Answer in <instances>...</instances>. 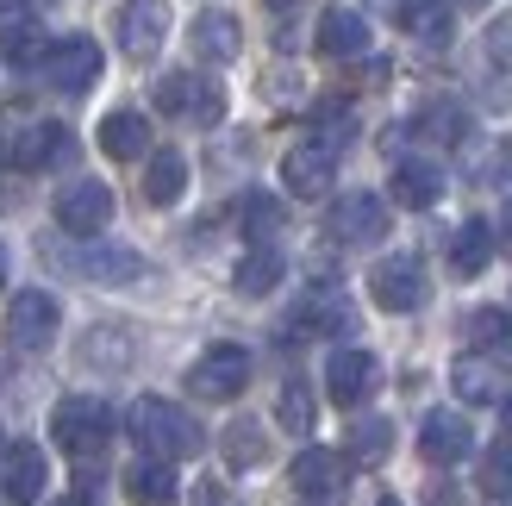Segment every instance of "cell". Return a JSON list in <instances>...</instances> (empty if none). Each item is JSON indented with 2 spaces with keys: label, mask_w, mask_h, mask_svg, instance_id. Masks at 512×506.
<instances>
[{
  "label": "cell",
  "mask_w": 512,
  "mask_h": 506,
  "mask_svg": "<svg viewBox=\"0 0 512 506\" xmlns=\"http://www.w3.org/2000/svg\"><path fill=\"white\" fill-rule=\"evenodd\" d=\"M125 425H132V438L150 450V457H163V463H188V457L207 450V432L194 425V413H182L163 394H138L132 413H125Z\"/></svg>",
  "instance_id": "6da1fadb"
},
{
  "label": "cell",
  "mask_w": 512,
  "mask_h": 506,
  "mask_svg": "<svg viewBox=\"0 0 512 506\" xmlns=\"http://www.w3.org/2000/svg\"><path fill=\"white\" fill-rule=\"evenodd\" d=\"M44 263L82 275L94 288H132V282H150V275H157L138 250H119V244H44Z\"/></svg>",
  "instance_id": "7a4b0ae2"
},
{
  "label": "cell",
  "mask_w": 512,
  "mask_h": 506,
  "mask_svg": "<svg viewBox=\"0 0 512 506\" xmlns=\"http://www.w3.org/2000/svg\"><path fill=\"white\" fill-rule=\"evenodd\" d=\"M50 432H57V444L75 463H100L107 444H113V407L94 400V394H69V400H57V413H50Z\"/></svg>",
  "instance_id": "3957f363"
},
{
  "label": "cell",
  "mask_w": 512,
  "mask_h": 506,
  "mask_svg": "<svg viewBox=\"0 0 512 506\" xmlns=\"http://www.w3.org/2000/svg\"><path fill=\"white\" fill-rule=\"evenodd\" d=\"M63 332V307H57V294H44V288H25L7 300V344L25 350V357H44L50 344H57Z\"/></svg>",
  "instance_id": "277c9868"
},
{
  "label": "cell",
  "mask_w": 512,
  "mask_h": 506,
  "mask_svg": "<svg viewBox=\"0 0 512 506\" xmlns=\"http://www.w3.org/2000/svg\"><path fill=\"white\" fill-rule=\"evenodd\" d=\"M150 100H157V113L169 119H188V125H219L225 119V88L207 82V75H163L157 88H150Z\"/></svg>",
  "instance_id": "5b68a950"
},
{
  "label": "cell",
  "mask_w": 512,
  "mask_h": 506,
  "mask_svg": "<svg viewBox=\"0 0 512 506\" xmlns=\"http://www.w3.org/2000/svg\"><path fill=\"white\" fill-rule=\"evenodd\" d=\"M38 82H50L57 94H88L94 82H100V44L94 38H57L38 57Z\"/></svg>",
  "instance_id": "8992f818"
},
{
  "label": "cell",
  "mask_w": 512,
  "mask_h": 506,
  "mask_svg": "<svg viewBox=\"0 0 512 506\" xmlns=\"http://www.w3.org/2000/svg\"><path fill=\"white\" fill-rule=\"evenodd\" d=\"M50 213H57V225H63L69 238H94V232H107V219H113V188H107V182H88V175H75V182L57 188Z\"/></svg>",
  "instance_id": "52a82bcc"
},
{
  "label": "cell",
  "mask_w": 512,
  "mask_h": 506,
  "mask_svg": "<svg viewBox=\"0 0 512 506\" xmlns=\"http://www.w3.org/2000/svg\"><path fill=\"white\" fill-rule=\"evenodd\" d=\"M188 388H194V400H238L250 388V350H238V344L200 350L188 369Z\"/></svg>",
  "instance_id": "ba28073f"
},
{
  "label": "cell",
  "mask_w": 512,
  "mask_h": 506,
  "mask_svg": "<svg viewBox=\"0 0 512 506\" xmlns=\"http://www.w3.org/2000/svg\"><path fill=\"white\" fill-rule=\"evenodd\" d=\"M288 332L294 338H344V332H356V307L344 300V288H306L300 300H294V313H288Z\"/></svg>",
  "instance_id": "9c48e42d"
},
{
  "label": "cell",
  "mask_w": 512,
  "mask_h": 506,
  "mask_svg": "<svg viewBox=\"0 0 512 506\" xmlns=\"http://www.w3.org/2000/svg\"><path fill=\"white\" fill-rule=\"evenodd\" d=\"M113 38L125 50V63H150L169 38V0H125L113 19Z\"/></svg>",
  "instance_id": "30bf717a"
},
{
  "label": "cell",
  "mask_w": 512,
  "mask_h": 506,
  "mask_svg": "<svg viewBox=\"0 0 512 506\" xmlns=\"http://www.w3.org/2000/svg\"><path fill=\"white\" fill-rule=\"evenodd\" d=\"M281 182H288L294 200H325V188L338 182V144L325 138H306L281 157Z\"/></svg>",
  "instance_id": "8fae6325"
},
{
  "label": "cell",
  "mask_w": 512,
  "mask_h": 506,
  "mask_svg": "<svg viewBox=\"0 0 512 506\" xmlns=\"http://www.w3.org/2000/svg\"><path fill=\"white\" fill-rule=\"evenodd\" d=\"M344 488H350V457H338V450H300L294 457V494L306 506H344Z\"/></svg>",
  "instance_id": "7c38bea8"
},
{
  "label": "cell",
  "mask_w": 512,
  "mask_h": 506,
  "mask_svg": "<svg viewBox=\"0 0 512 506\" xmlns=\"http://www.w3.org/2000/svg\"><path fill=\"white\" fill-rule=\"evenodd\" d=\"M369 294L381 313H419L425 307V269L413 257H381L369 269Z\"/></svg>",
  "instance_id": "4fadbf2b"
},
{
  "label": "cell",
  "mask_w": 512,
  "mask_h": 506,
  "mask_svg": "<svg viewBox=\"0 0 512 506\" xmlns=\"http://www.w3.org/2000/svg\"><path fill=\"white\" fill-rule=\"evenodd\" d=\"M325 232L338 238V244H375V238H388V200H375V194H344L338 207L325 213Z\"/></svg>",
  "instance_id": "5bb4252c"
},
{
  "label": "cell",
  "mask_w": 512,
  "mask_h": 506,
  "mask_svg": "<svg viewBox=\"0 0 512 506\" xmlns=\"http://www.w3.org/2000/svg\"><path fill=\"white\" fill-rule=\"evenodd\" d=\"M381 388V363L369 350H331L325 363V394L338 400V407H363V400Z\"/></svg>",
  "instance_id": "9a60e30c"
},
{
  "label": "cell",
  "mask_w": 512,
  "mask_h": 506,
  "mask_svg": "<svg viewBox=\"0 0 512 506\" xmlns=\"http://www.w3.org/2000/svg\"><path fill=\"white\" fill-rule=\"evenodd\" d=\"M419 457L425 463H438V469H450V463H463V457H475V425L463 419V413H425V425H419Z\"/></svg>",
  "instance_id": "2e32d148"
},
{
  "label": "cell",
  "mask_w": 512,
  "mask_h": 506,
  "mask_svg": "<svg viewBox=\"0 0 512 506\" xmlns=\"http://www.w3.org/2000/svg\"><path fill=\"white\" fill-rule=\"evenodd\" d=\"M75 150V132L69 125H57V119H32L25 132H13V169H50V163H63Z\"/></svg>",
  "instance_id": "e0dca14e"
},
{
  "label": "cell",
  "mask_w": 512,
  "mask_h": 506,
  "mask_svg": "<svg viewBox=\"0 0 512 506\" xmlns=\"http://www.w3.org/2000/svg\"><path fill=\"white\" fill-rule=\"evenodd\" d=\"M44 475H50V463H44L38 444H7V463H0V500H7V506H38Z\"/></svg>",
  "instance_id": "ac0fdd59"
},
{
  "label": "cell",
  "mask_w": 512,
  "mask_h": 506,
  "mask_svg": "<svg viewBox=\"0 0 512 506\" xmlns=\"http://www.w3.org/2000/svg\"><path fill=\"white\" fill-rule=\"evenodd\" d=\"M313 44H319V57H331V63H338V57H363V50H369V19L350 13V7H325Z\"/></svg>",
  "instance_id": "d6986e66"
},
{
  "label": "cell",
  "mask_w": 512,
  "mask_h": 506,
  "mask_svg": "<svg viewBox=\"0 0 512 506\" xmlns=\"http://www.w3.org/2000/svg\"><path fill=\"white\" fill-rule=\"evenodd\" d=\"M188 50H194L200 63H232L238 50H244V25L232 13H200L194 32H188Z\"/></svg>",
  "instance_id": "ffe728a7"
},
{
  "label": "cell",
  "mask_w": 512,
  "mask_h": 506,
  "mask_svg": "<svg viewBox=\"0 0 512 506\" xmlns=\"http://www.w3.org/2000/svg\"><path fill=\"white\" fill-rule=\"evenodd\" d=\"M100 150H107L113 163H138L150 150V119L132 113V107H113L107 119H100Z\"/></svg>",
  "instance_id": "44dd1931"
},
{
  "label": "cell",
  "mask_w": 512,
  "mask_h": 506,
  "mask_svg": "<svg viewBox=\"0 0 512 506\" xmlns=\"http://www.w3.org/2000/svg\"><path fill=\"white\" fill-rule=\"evenodd\" d=\"M394 200H400V207H413V213L438 207V200H444V169H438V163H425V157L394 163Z\"/></svg>",
  "instance_id": "7402d4cb"
},
{
  "label": "cell",
  "mask_w": 512,
  "mask_h": 506,
  "mask_svg": "<svg viewBox=\"0 0 512 506\" xmlns=\"http://www.w3.org/2000/svg\"><path fill=\"white\" fill-rule=\"evenodd\" d=\"M281 275H288V257H281L275 244H250L244 257H238V269H232V288L238 294H250V300H263Z\"/></svg>",
  "instance_id": "603a6c76"
},
{
  "label": "cell",
  "mask_w": 512,
  "mask_h": 506,
  "mask_svg": "<svg viewBox=\"0 0 512 506\" xmlns=\"http://www.w3.org/2000/svg\"><path fill=\"white\" fill-rule=\"evenodd\" d=\"M494 225L488 219H463V225H456V232H450V269L456 275H481V269H488L494 263Z\"/></svg>",
  "instance_id": "cb8c5ba5"
},
{
  "label": "cell",
  "mask_w": 512,
  "mask_h": 506,
  "mask_svg": "<svg viewBox=\"0 0 512 506\" xmlns=\"http://www.w3.org/2000/svg\"><path fill=\"white\" fill-rule=\"evenodd\" d=\"M182 188H188V157H182V150H157L150 169H144V200H150V207H175Z\"/></svg>",
  "instance_id": "d4e9b609"
},
{
  "label": "cell",
  "mask_w": 512,
  "mask_h": 506,
  "mask_svg": "<svg viewBox=\"0 0 512 506\" xmlns=\"http://www.w3.org/2000/svg\"><path fill=\"white\" fill-rule=\"evenodd\" d=\"M125 500H132V506H169L175 500V469L163 457L132 463V469H125Z\"/></svg>",
  "instance_id": "484cf974"
},
{
  "label": "cell",
  "mask_w": 512,
  "mask_h": 506,
  "mask_svg": "<svg viewBox=\"0 0 512 506\" xmlns=\"http://www.w3.org/2000/svg\"><path fill=\"white\" fill-rule=\"evenodd\" d=\"M400 32H413L425 44H450V7L444 0H394Z\"/></svg>",
  "instance_id": "4316f807"
},
{
  "label": "cell",
  "mask_w": 512,
  "mask_h": 506,
  "mask_svg": "<svg viewBox=\"0 0 512 506\" xmlns=\"http://www.w3.org/2000/svg\"><path fill=\"white\" fill-rule=\"evenodd\" d=\"M413 132L431 138V144H463L469 138V113L456 107V100H425L419 119H413Z\"/></svg>",
  "instance_id": "83f0119b"
},
{
  "label": "cell",
  "mask_w": 512,
  "mask_h": 506,
  "mask_svg": "<svg viewBox=\"0 0 512 506\" xmlns=\"http://www.w3.org/2000/svg\"><path fill=\"white\" fill-rule=\"evenodd\" d=\"M219 444H225V463H232V469H256V463L269 457V432L256 419H232Z\"/></svg>",
  "instance_id": "f1b7e54d"
},
{
  "label": "cell",
  "mask_w": 512,
  "mask_h": 506,
  "mask_svg": "<svg viewBox=\"0 0 512 506\" xmlns=\"http://www.w3.org/2000/svg\"><path fill=\"white\" fill-rule=\"evenodd\" d=\"M450 388L463 394V400H475V407H488V400L500 394V369L481 363V357H456L450 363Z\"/></svg>",
  "instance_id": "f546056e"
},
{
  "label": "cell",
  "mask_w": 512,
  "mask_h": 506,
  "mask_svg": "<svg viewBox=\"0 0 512 506\" xmlns=\"http://www.w3.org/2000/svg\"><path fill=\"white\" fill-rule=\"evenodd\" d=\"M50 50V38L38 32L32 19H13V25H0V57H7L13 69H38V57Z\"/></svg>",
  "instance_id": "4dcf8cb0"
},
{
  "label": "cell",
  "mask_w": 512,
  "mask_h": 506,
  "mask_svg": "<svg viewBox=\"0 0 512 506\" xmlns=\"http://www.w3.org/2000/svg\"><path fill=\"white\" fill-rule=\"evenodd\" d=\"M463 332L481 344V350H494V357H512V313L506 307H475L463 319Z\"/></svg>",
  "instance_id": "1f68e13d"
},
{
  "label": "cell",
  "mask_w": 512,
  "mask_h": 506,
  "mask_svg": "<svg viewBox=\"0 0 512 506\" xmlns=\"http://www.w3.org/2000/svg\"><path fill=\"white\" fill-rule=\"evenodd\" d=\"M388 457H394V425H388V419H363V425H350V463L375 469V463H388Z\"/></svg>",
  "instance_id": "d6a6232c"
},
{
  "label": "cell",
  "mask_w": 512,
  "mask_h": 506,
  "mask_svg": "<svg viewBox=\"0 0 512 506\" xmlns=\"http://www.w3.org/2000/svg\"><path fill=\"white\" fill-rule=\"evenodd\" d=\"M506 169H512V144H506V138L469 144V157H463V175H469L475 188H488V182H506Z\"/></svg>",
  "instance_id": "836d02e7"
},
{
  "label": "cell",
  "mask_w": 512,
  "mask_h": 506,
  "mask_svg": "<svg viewBox=\"0 0 512 506\" xmlns=\"http://www.w3.org/2000/svg\"><path fill=\"white\" fill-rule=\"evenodd\" d=\"M275 425H281V432H313V394H306V382H288V388H281Z\"/></svg>",
  "instance_id": "e575fe53"
},
{
  "label": "cell",
  "mask_w": 512,
  "mask_h": 506,
  "mask_svg": "<svg viewBox=\"0 0 512 506\" xmlns=\"http://www.w3.org/2000/svg\"><path fill=\"white\" fill-rule=\"evenodd\" d=\"M88 363H113V369H125V363H132V338H125L119 325H94V338H88Z\"/></svg>",
  "instance_id": "d590c367"
},
{
  "label": "cell",
  "mask_w": 512,
  "mask_h": 506,
  "mask_svg": "<svg viewBox=\"0 0 512 506\" xmlns=\"http://www.w3.org/2000/svg\"><path fill=\"white\" fill-rule=\"evenodd\" d=\"M244 225H250L256 244H269V238L281 232V200H269V194H244Z\"/></svg>",
  "instance_id": "8d00e7d4"
},
{
  "label": "cell",
  "mask_w": 512,
  "mask_h": 506,
  "mask_svg": "<svg viewBox=\"0 0 512 506\" xmlns=\"http://www.w3.org/2000/svg\"><path fill=\"white\" fill-rule=\"evenodd\" d=\"M481 488H488V494H500V500L512 494V450H506V444L494 450L488 463H481Z\"/></svg>",
  "instance_id": "74e56055"
},
{
  "label": "cell",
  "mask_w": 512,
  "mask_h": 506,
  "mask_svg": "<svg viewBox=\"0 0 512 506\" xmlns=\"http://www.w3.org/2000/svg\"><path fill=\"white\" fill-rule=\"evenodd\" d=\"M488 63L512 69V19H494V32H488Z\"/></svg>",
  "instance_id": "f35d334b"
},
{
  "label": "cell",
  "mask_w": 512,
  "mask_h": 506,
  "mask_svg": "<svg viewBox=\"0 0 512 506\" xmlns=\"http://www.w3.org/2000/svg\"><path fill=\"white\" fill-rule=\"evenodd\" d=\"M494 244L512 250V200H506V213H500V225H494Z\"/></svg>",
  "instance_id": "ab89813d"
},
{
  "label": "cell",
  "mask_w": 512,
  "mask_h": 506,
  "mask_svg": "<svg viewBox=\"0 0 512 506\" xmlns=\"http://www.w3.org/2000/svg\"><path fill=\"white\" fill-rule=\"evenodd\" d=\"M13 19H25V0H0V25H13Z\"/></svg>",
  "instance_id": "60d3db41"
},
{
  "label": "cell",
  "mask_w": 512,
  "mask_h": 506,
  "mask_svg": "<svg viewBox=\"0 0 512 506\" xmlns=\"http://www.w3.org/2000/svg\"><path fill=\"white\" fill-rule=\"evenodd\" d=\"M50 506H100V500H94V494L82 488V494H63V500H50Z\"/></svg>",
  "instance_id": "b9f144b4"
},
{
  "label": "cell",
  "mask_w": 512,
  "mask_h": 506,
  "mask_svg": "<svg viewBox=\"0 0 512 506\" xmlns=\"http://www.w3.org/2000/svg\"><path fill=\"white\" fill-rule=\"evenodd\" d=\"M500 425H506V438H512V400H506V407H500Z\"/></svg>",
  "instance_id": "7bdbcfd3"
},
{
  "label": "cell",
  "mask_w": 512,
  "mask_h": 506,
  "mask_svg": "<svg viewBox=\"0 0 512 506\" xmlns=\"http://www.w3.org/2000/svg\"><path fill=\"white\" fill-rule=\"evenodd\" d=\"M375 506H400V500H394V494H381V500H375Z\"/></svg>",
  "instance_id": "ee69618b"
},
{
  "label": "cell",
  "mask_w": 512,
  "mask_h": 506,
  "mask_svg": "<svg viewBox=\"0 0 512 506\" xmlns=\"http://www.w3.org/2000/svg\"><path fill=\"white\" fill-rule=\"evenodd\" d=\"M0 282H7V250H0Z\"/></svg>",
  "instance_id": "f6af8a7d"
},
{
  "label": "cell",
  "mask_w": 512,
  "mask_h": 506,
  "mask_svg": "<svg viewBox=\"0 0 512 506\" xmlns=\"http://www.w3.org/2000/svg\"><path fill=\"white\" fill-rule=\"evenodd\" d=\"M0 382H7V363H0Z\"/></svg>",
  "instance_id": "bcb514c9"
}]
</instances>
